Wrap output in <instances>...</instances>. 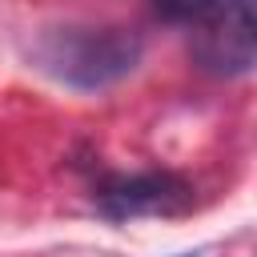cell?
Returning <instances> with one entry per match:
<instances>
[{"label": "cell", "instance_id": "6da1fadb", "mask_svg": "<svg viewBox=\"0 0 257 257\" xmlns=\"http://www.w3.org/2000/svg\"><path fill=\"white\" fill-rule=\"evenodd\" d=\"M36 60L44 72L72 88H104L128 76L141 60V40L124 28H96V24H64L48 28L36 40Z\"/></svg>", "mask_w": 257, "mask_h": 257}, {"label": "cell", "instance_id": "7a4b0ae2", "mask_svg": "<svg viewBox=\"0 0 257 257\" xmlns=\"http://www.w3.org/2000/svg\"><path fill=\"white\" fill-rule=\"evenodd\" d=\"M193 60L213 76H241L257 64V0H217L189 24Z\"/></svg>", "mask_w": 257, "mask_h": 257}, {"label": "cell", "instance_id": "3957f363", "mask_svg": "<svg viewBox=\"0 0 257 257\" xmlns=\"http://www.w3.org/2000/svg\"><path fill=\"white\" fill-rule=\"evenodd\" d=\"M189 185L173 173H133V177H112L96 201L108 217H157V213H181L189 205Z\"/></svg>", "mask_w": 257, "mask_h": 257}, {"label": "cell", "instance_id": "277c9868", "mask_svg": "<svg viewBox=\"0 0 257 257\" xmlns=\"http://www.w3.org/2000/svg\"><path fill=\"white\" fill-rule=\"evenodd\" d=\"M217 0H153V8H157V16L161 20H169V24H197L209 8H213Z\"/></svg>", "mask_w": 257, "mask_h": 257}]
</instances>
